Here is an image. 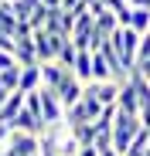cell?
Returning a JSON list of instances; mask_svg holds the SVG:
<instances>
[{"instance_id":"obj_8","label":"cell","mask_w":150,"mask_h":156,"mask_svg":"<svg viewBox=\"0 0 150 156\" xmlns=\"http://www.w3.org/2000/svg\"><path fill=\"white\" fill-rule=\"evenodd\" d=\"M24 105H28V92H10V98H7V105L4 109H0V122H7L10 129H14V119L24 112Z\"/></svg>"},{"instance_id":"obj_15","label":"cell","mask_w":150,"mask_h":156,"mask_svg":"<svg viewBox=\"0 0 150 156\" xmlns=\"http://www.w3.org/2000/svg\"><path fill=\"white\" fill-rule=\"evenodd\" d=\"M0 85H7L10 92H17V88H21V65H14V68H7V71H0Z\"/></svg>"},{"instance_id":"obj_21","label":"cell","mask_w":150,"mask_h":156,"mask_svg":"<svg viewBox=\"0 0 150 156\" xmlns=\"http://www.w3.org/2000/svg\"><path fill=\"white\" fill-rule=\"evenodd\" d=\"M34 156H41V153H34Z\"/></svg>"},{"instance_id":"obj_18","label":"cell","mask_w":150,"mask_h":156,"mask_svg":"<svg viewBox=\"0 0 150 156\" xmlns=\"http://www.w3.org/2000/svg\"><path fill=\"white\" fill-rule=\"evenodd\" d=\"M79 156H103V153H99V146H82Z\"/></svg>"},{"instance_id":"obj_13","label":"cell","mask_w":150,"mask_h":156,"mask_svg":"<svg viewBox=\"0 0 150 156\" xmlns=\"http://www.w3.org/2000/svg\"><path fill=\"white\" fill-rule=\"evenodd\" d=\"M68 129H72V136L82 146H96V126L92 122H79V126H68Z\"/></svg>"},{"instance_id":"obj_3","label":"cell","mask_w":150,"mask_h":156,"mask_svg":"<svg viewBox=\"0 0 150 156\" xmlns=\"http://www.w3.org/2000/svg\"><path fill=\"white\" fill-rule=\"evenodd\" d=\"M103 109H106L103 102H99L96 95H89V92H85V95H82V102H75V105L65 112V122H68V126H79V122H96L99 115H103Z\"/></svg>"},{"instance_id":"obj_16","label":"cell","mask_w":150,"mask_h":156,"mask_svg":"<svg viewBox=\"0 0 150 156\" xmlns=\"http://www.w3.org/2000/svg\"><path fill=\"white\" fill-rule=\"evenodd\" d=\"M44 31H51V34H65V31H62V7H58V10H48V24H44Z\"/></svg>"},{"instance_id":"obj_11","label":"cell","mask_w":150,"mask_h":156,"mask_svg":"<svg viewBox=\"0 0 150 156\" xmlns=\"http://www.w3.org/2000/svg\"><path fill=\"white\" fill-rule=\"evenodd\" d=\"M96 27H99V34H106V37H113V34H116V31L123 27V24H119V17H116V10H109V7H106L103 14L96 17Z\"/></svg>"},{"instance_id":"obj_9","label":"cell","mask_w":150,"mask_h":156,"mask_svg":"<svg viewBox=\"0 0 150 156\" xmlns=\"http://www.w3.org/2000/svg\"><path fill=\"white\" fill-rule=\"evenodd\" d=\"M41 85H44L41 61H38V65H21V92H38Z\"/></svg>"},{"instance_id":"obj_7","label":"cell","mask_w":150,"mask_h":156,"mask_svg":"<svg viewBox=\"0 0 150 156\" xmlns=\"http://www.w3.org/2000/svg\"><path fill=\"white\" fill-rule=\"evenodd\" d=\"M116 109L119 112H130V115H140V92H137V85L130 82H123L119 85V98H116Z\"/></svg>"},{"instance_id":"obj_2","label":"cell","mask_w":150,"mask_h":156,"mask_svg":"<svg viewBox=\"0 0 150 156\" xmlns=\"http://www.w3.org/2000/svg\"><path fill=\"white\" fill-rule=\"evenodd\" d=\"M113 41H116V48H119V55H123V61H126V68H130V75H133V68H137V55H140V44H143V34L137 31V27H119L116 34H113Z\"/></svg>"},{"instance_id":"obj_14","label":"cell","mask_w":150,"mask_h":156,"mask_svg":"<svg viewBox=\"0 0 150 156\" xmlns=\"http://www.w3.org/2000/svg\"><path fill=\"white\" fill-rule=\"evenodd\" d=\"M130 27H137L140 34L150 31V7H133L130 10Z\"/></svg>"},{"instance_id":"obj_19","label":"cell","mask_w":150,"mask_h":156,"mask_svg":"<svg viewBox=\"0 0 150 156\" xmlns=\"http://www.w3.org/2000/svg\"><path fill=\"white\" fill-rule=\"evenodd\" d=\"M7 98H10V88H7V85H0V109L7 105Z\"/></svg>"},{"instance_id":"obj_12","label":"cell","mask_w":150,"mask_h":156,"mask_svg":"<svg viewBox=\"0 0 150 156\" xmlns=\"http://www.w3.org/2000/svg\"><path fill=\"white\" fill-rule=\"evenodd\" d=\"M75 78H82V82L89 85L92 82V51H79V61H75Z\"/></svg>"},{"instance_id":"obj_5","label":"cell","mask_w":150,"mask_h":156,"mask_svg":"<svg viewBox=\"0 0 150 156\" xmlns=\"http://www.w3.org/2000/svg\"><path fill=\"white\" fill-rule=\"evenodd\" d=\"M68 37L65 34H51V31H34V48L41 61H58V51Z\"/></svg>"},{"instance_id":"obj_1","label":"cell","mask_w":150,"mask_h":156,"mask_svg":"<svg viewBox=\"0 0 150 156\" xmlns=\"http://www.w3.org/2000/svg\"><path fill=\"white\" fill-rule=\"evenodd\" d=\"M140 129H143V119H140V115L116 112V126H113V149H116V153H126L130 143L137 139Z\"/></svg>"},{"instance_id":"obj_4","label":"cell","mask_w":150,"mask_h":156,"mask_svg":"<svg viewBox=\"0 0 150 156\" xmlns=\"http://www.w3.org/2000/svg\"><path fill=\"white\" fill-rule=\"evenodd\" d=\"M4 153L7 156H34V153H41V136H34V133H10V139L4 143Z\"/></svg>"},{"instance_id":"obj_6","label":"cell","mask_w":150,"mask_h":156,"mask_svg":"<svg viewBox=\"0 0 150 156\" xmlns=\"http://www.w3.org/2000/svg\"><path fill=\"white\" fill-rule=\"evenodd\" d=\"M55 92H58V98L65 102V112H68L75 102H82V95H85V82H82V78H75V71H68L65 82H62Z\"/></svg>"},{"instance_id":"obj_10","label":"cell","mask_w":150,"mask_h":156,"mask_svg":"<svg viewBox=\"0 0 150 156\" xmlns=\"http://www.w3.org/2000/svg\"><path fill=\"white\" fill-rule=\"evenodd\" d=\"M109 78H113V65L99 48V51H92V82H109Z\"/></svg>"},{"instance_id":"obj_20","label":"cell","mask_w":150,"mask_h":156,"mask_svg":"<svg viewBox=\"0 0 150 156\" xmlns=\"http://www.w3.org/2000/svg\"><path fill=\"white\" fill-rule=\"evenodd\" d=\"M41 4H44V7H51V10H58V7H62V0H41Z\"/></svg>"},{"instance_id":"obj_17","label":"cell","mask_w":150,"mask_h":156,"mask_svg":"<svg viewBox=\"0 0 150 156\" xmlns=\"http://www.w3.org/2000/svg\"><path fill=\"white\" fill-rule=\"evenodd\" d=\"M143 61H150V31L143 34V44H140V55H137V65H143Z\"/></svg>"}]
</instances>
